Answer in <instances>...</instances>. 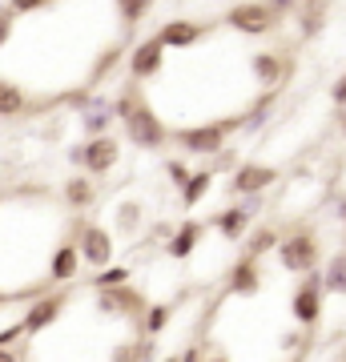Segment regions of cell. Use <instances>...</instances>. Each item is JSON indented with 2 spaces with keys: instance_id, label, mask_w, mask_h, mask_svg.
<instances>
[{
  "instance_id": "cb8c5ba5",
  "label": "cell",
  "mask_w": 346,
  "mask_h": 362,
  "mask_svg": "<svg viewBox=\"0 0 346 362\" xmlns=\"http://www.w3.org/2000/svg\"><path fill=\"white\" fill-rule=\"evenodd\" d=\"M113 4H117V16H121V28H125V33H133L145 16L154 13L157 0H113Z\"/></svg>"
},
{
  "instance_id": "ffe728a7",
  "label": "cell",
  "mask_w": 346,
  "mask_h": 362,
  "mask_svg": "<svg viewBox=\"0 0 346 362\" xmlns=\"http://www.w3.org/2000/svg\"><path fill=\"white\" fill-rule=\"evenodd\" d=\"M209 189H214V165H205V169H193V173H190V181L181 185V206H185V209L202 206Z\"/></svg>"
},
{
  "instance_id": "484cf974",
  "label": "cell",
  "mask_w": 346,
  "mask_h": 362,
  "mask_svg": "<svg viewBox=\"0 0 346 362\" xmlns=\"http://www.w3.org/2000/svg\"><path fill=\"white\" fill-rule=\"evenodd\" d=\"M113 221H117V230L125 233V238H133V233L142 230V202H121Z\"/></svg>"
},
{
  "instance_id": "d590c367",
  "label": "cell",
  "mask_w": 346,
  "mask_h": 362,
  "mask_svg": "<svg viewBox=\"0 0 346 362\" xmlns=\"http://www.w3.org/2000/svg\"><path fill=\"white\" fill-rule=\"evenodd\" d=\"M270 4H274V8H278L282 16H290V13L298 8V0H270Z\"/></svg>"
},
{
  "instance_id": "74e56055",
  "label": "cell",
  "mask_w": 346,
  "mask_h": 362,
  "mask_svg": "<svg viewBox=\"0 0 346 362\" xmlns=\"http://www.w3.org/2000/svg\"><path fill=\"white\" fill-rule=\"evenodd\" d=\"M342 129H346V109H342Z\"/></svg>"
},
{
  "instance_id": "9a60e30c",
  "label": "cell",
  "mask_w": 346,
  "mask_h": 362,
  "mask_svg": "<svg viewBox=\"0 0 346 362\" xmlns=\"http://www.w3.org/2000/svg\"><path fill=\"white\" fill-rule=\"evenodd\" d=\"M278 181V169L274 165H262V161H238L233 165V177H230V189L233 194H266L270 185Z\"/></svg>"
},
{
  "instance_id": "30bf717a",
  "label": "cell",
  "mask_w": 346,
  "mask_h": 362,
  "mask_svg": "<svg viewBox=\"0 0 346 362\" xmlns=\"http://www.w3.org/2000/svg\"><path fill=\"white\" fill-rule=\"evenodd\" d=\"M250 73H254V81L262 89H282L290 81V73H294V61L278 49H258L250 57Z\"/></svg>"
},
{
  "instance_id": "8992f818",
  "label": "cell",
  "mask_w": 346,
  "mask_h": 362,
  "mask_svg": "<svg viewBox=\"0 0 346 362\" xmlns=\"http://www.w3.org/2000/svg\"><path fill=\"white\" fill-rule=\"evenodd\" d=\"M97 314H105V318H129V322H137L142 318V310L149 306V298L137 290V286L129 282H117V286H105V290H97Z\"/></svg>"
},
{
  "instance_id": "4dcf8cb0",
  "label": "cell",
  "mask_w": 346,
  "mask_h": 362,
  "mask_svg": "<svg viewBox=\"0 0 346 362\" xmlns=\"http://www.w3.org/2000/svg\"><path fill=\"white\" fill-rule=\"evenodd\" d=\"M40 290H49V286H25V290H16V294H8V290H0V310H4L8 302H16V298H37Z\"/></svg>"
},
{
  "instance_id": "2e32d148",
  "label": "cell",
  "mask_w": 346,
  "mask_h": 362,
  "mask_svg": "<svg viewBox=\"0 0 346 362\" xmlns=\"http://www.w3.org/2000/svg\"><path fill=\"white\" fill-rule=\"evenodd\" d=\"M202 238H205V221L185 218L181 226H173V233H169V242H166V254H169L173 262H185L193 250L202 246Z\"/></svg>"
},
{
  "instance_id": "6da1fadb",
  "label": "cell",
  "mask_w": 346,
  "mask_h": 362,
  "mask_svg": "<svg viewBox=\"0 0 346 362\" xmlns=\"http://www.w3.org/2000/svg\"><path fill=\"white\" fill-rule=\"evenodd\" d=\"M113 117L117 121H125V137L137 145V149H161V145H169V125L157 117L154 105L142 97L137 81H129L125 89L117 93Z\"/></svg>"
},
{
  "instance_id": "e0dca14e",
  "label": "cell",
  "mask_w": 346,
  "mask_h": 362,
  "mask_svg": "<svg viewBox=\"0 0 346 362\" xmlns=\"http://www.w3.org/2000/svg\"><path fill=\"white\" fill-rule=\"evenodd\" d=\"M81 250H77V242H61V246L52 250V258H49V282L52 286H69L73 278L81 274Z\"/></svg>"
},
{
  "instance_id": "44dd1931",
  "label": "cell",
  "mask_w": 346,
  "mask_h": 362,
  "mask_svg": "<svg viewBox=\"0 0 346 362\" xmlns=\"http://www.w3.org/2000/svg\"><path fill=\"white\" fill-rule=\"evenodd\" d=\"M169 318H173V306H169V302H149L142 310V318H137V334L157 338L169 326Z\"/></svg>"
},
{
  "instance_id": "4316f807",
  "label": "cell",
  "mask_w": 346,
  "mask_h": 362,
  "mask_svg": "<svg viewBox=\"0 0 346 362\" xmlns=\"http://www.w3.org/2000/svg\"><path fill=\"white\" fill-rule=\"evenodd\" d=\"M109 121H113V109H109L105 101H93L89 109H85V129H89V137L93 133H105Z\"/></svg>"
},
{
  "instance_id": "d6986e66",
  "label": "cell",
  "mask_w": 346,
  "mask_h": 362,
  "mask_svg": "<svg viewBox=\"0 0 346 362\" xmlns=\"http://www.w3.org/2000/svg\"><path fill=\"white\" fill-rule=\"evenodd\" d=\"M61 197L73 214H85V209H93V202H97V185H93V177H85V173H73V177L64 181Z\"/></svg>"
},
{
  "instance_id": "f1b7e54d",
  "label": "cell",
  "mask_w": 346,
  "mask_h": 362,
  "mask_svg": "<svg viewBox=\"0 0 346 362\" xmlns=\"http://www.w3.org/2000/svg\"><path fill=\"white\" fill-rule=\"evenodd\" d=\"M166 173H169V181H173V185L181 189V185L190 181L193 169H190V161H181V157H169V161H166Z\"/></svg>"
},
{
  "instance_id": "7c38bea8",
  "label": "cell",
  "mask_w": 346,
  "mask_h": 362,
  "mask_svg": "<svg viewBox=\"0 0 346 362\" xmlns=\"http://www.w3.org/2000/svg\"><path fill=\"white\" fill-rule=\"evenodd\" d=\"M117 161H121V141H117L113 133H93L89 141H85V157H81L85 173L105 177V173L117 169Z\"/></svg>"
},
{
  "instance_id": "8d00e7d4",
  "label": "cell",
  "mask_w": 346,
  "mask_h": 362,
  "mask_svg": "<svg viewBox=\"0 0 346 362\" xmlns=\"http://www.w3.org/2000/svg\"><path fill=\"white\" fill-rule=\"evenodd\" d=\"M342 226H346V202H342Z\"/></svg>"
},
{
  "instance_id": "83f0119b",
  "label": "cell",
  "mask_w": 346,
  "mask_h": 362,
  "mask_svg": "<svg viewBox=\"0 0 346 362\" xmlns=\"http://www.w3.org/2000/svg\"><path fill=\"white\" fill-rule=\"evenodd\" d=\"M129 266H113V262H109V266H101V270L93 274V290H105V286H117V282H129Z\"/></svg>"
},
{
  "instance_id": "277c9868",
  "label": "cell",
  "mask_w": 346,
  "mask_h": 362,
  "mask_svg": "<svg viewBox=\"0 0 346 362\" xmlns=\"http://www.w3.org/2000/svg\"><path fill=\"white\" fill-rule=\"evenodd\" d=\"M221 21H226V28L242 33V37H270V33H278V25L286 16L270 0H238Z\"/></svg>"
},
{
  "instance_id": "836d02e7",
  "label": "cell",
  "mask_w": 346,
  "mask_h": 362,
  "mask_svg": "<svg viewBox=\"0 0 346 362\" xmlns=\"http://www.w3.org/2000/svg\"><path fill=\"white\" fill-rule=\"evenodd\" d=\"M8 37H13V13H8V8H0V49L8 45Z\"/></svg>"
},
{
  "instance_id": "603a6c76",
  "label": "cell",
  "mask_w": 346,
  "mask_h": 362,
  "mask_svg": "<svg viewBox=\"0 0 346 362\" xmlns=\"http://www.w3.org/2000/svg\"><path fill=\"white\" fill-rule=\"evenodd\" d=\"M322 286H326V294L346 298V250H338V254L322 266Z\"/></svg>"
},
{
  "instance_id": "5bb4252c",
  "label": "cell",
  "mask_w": 346,
  "mask_h": 362,
  "mask_svg": "<svg viewBox=\"0 0 346 362\" xmlns=\"http://www.w3.org/2000/svg\"><path fill=\"white\" fill-rule=\"evenodd\" d=\"M258 290H262V258H254V254H246L230 266V274H226V294H238V298H254Z\"/></svg>"
},
{
  "instance_id": "7402d4cb",
  "label": "cell",
  "mask_w": 346,
  "mask_h": 362,
  "mask_svg": "<svg viewBox=\"0 0 346 362\" xmlns=\"http://www.w3.org/2000/svg\"><path fill=\"white\" fill-rule=\"evenodd\" d=\"M28 113V93L13 85L8 77H0V117H21Z\"/></svg>"
},
{
  "instance_id": "d4e9b609",
  "label": "cell",
  "mask_w": 346,
  "mask_h": 362,
  "mask_svg": "<svg viewBox=\"0 0 346 362\" xmlns=\"http://www.w3.org/2000/svg\"><path fill=\"white\" fill-rule=\"evenodd\" d=\"M278 238H282V233L274 230V226H258L254 233H246V254L266 258V254H274V250H278Z\"/></svg>"
},
{
  "instance_id": "ba28073f",
  "label": "cell",
  "mask_w": 346,
  "mask_h": 362,
  "mask_svg": "<svg viewBox=\"0 0 346 362\" xmlns=\"http://www.w3.org/2000/svg\"><path fill=\"white\" fill-rule=\"evenodd\" d=\"M77 250H81V262L85 266H93V270H101V266H109L113 262V233L105 230V226H97V221H77Z\"/></svg>"
},
{
  "instance_id": "e575fe53",
  "label": "cell",
  "mask_w": 346,
  "mask_h": 362,
  "mask_svg": "<svg viewBox=\"0 0 346 362\" xmlns=\"http://www.w3.org/2000/svg\"><path fill=\"white\" fill-rule=\"evenodd\" d=\"M169 233H173V226H169V221H157L154 226V242H169Z\"/></svg>"
},
{
  "instance_id": "4fadbf2b",
  "label": "cell",
  "mask_w": 346,
  "mask_h": 362,
  "mask_svg": "<svg viewBox=\"0 0 346 362\" xmlns=\"http://www.w3.org/2000/svg\"><path fill=\"white\" fill-rule=\"evenodd\" d=\"M218 25H205V21H190V16H178V21H166V25L157 28V37L166 49H193V45H202L209 33Z\"/></svg>"
},
{
  "instance_id": "d6a6232c",
  "label": "cell",
  "mask_w": 346,
  "mask_h": 362,
  "mask_svg": "<svg viewBox=\"0 0 346 362\" xmlns=\"http://www.w3.org/2000/svg\"><path fill=\"white\" fill-rule=\"evenodd\" d=\"M330 101H334V109H346V73L330 85Z\"/></svg>"
},
{
  "instance_id": "1f68e13d",
  "label": "cell",
  "mask_w": 346,
  "mask_h": 362,
  "mask_svg": "<svg viewBox=\"0 0 346 362\" xmlns=\"http://www.w3.org/2000/svg\"><path fill=\"white\" fill-rule=\"evenodd\" d=\"M16 338H28L25 334V322H13V326H4V330H0V350H8Z\"/></svg>"
},
{
  "instance_id": "3957f363",
  "label": "cell",
  "mask_w": 346,
  "mask_h": 362,
  "mask_svg": "<svg viewBox=\"0 0 346 362\" xmlns=\"http://www.w3.org/2000/svg\"><path fill=\"white\" fill-rule=\"evenodd\" d=\"M278 262H282L286 274H302L306 270H318L322 262V246H318V233L310 230V226H294V230H286L282 238H278Z\"/></svg>"
},
{
  "instance_id": "7a4b0ae2",
  "label": "cell",
  "mask_w": 346,
  "mask_h": 362,
  "mask_svg": "<svg viewBox=\"0 0 346 362\" xmlns=\"http://www.w3.org/2000/svg\"><path fill=\"white\" fill-rule=\"evenodd\" d=\"M242 125H246V113H233V117H221V121H205V125L169 129V141L178 145L185 157H214Z\"/></svg>"
},
{
  "instance_id": "8fae6325",
  "label": "cell",
  "mask_w": 346,
  "mask_h": 362,
  "mask_svg": "<svg viewBox=\"0 0 346 362\" xmlns=\"http://www.w3.org/2000/svg\"><path fill=\"white\" fill-rule=\"evenodd\" d=\"M166 45H161V37H145L142 45H133V52H129V77L137 81V85H145V81H154L161 69H166Z\"/></svg>"
},
{
  "instance_id": "f546056e",
  "label": "cell",
  "mask_w": 346,
  "mask_h": 362,
  "mask_svg": "<svg viewBox=\"0 0 346 362\" xmlns=\"http://www.w3.org/2000/svg\"><path fill=\"white\" fill-rule=\"evenodd\" d=\"M52 0H8V13L13 16H28V13H40V8H49Z\"/></svg>"
},
{
  "instance_id": "5b68a950",
  "label": "cell",
  "mask_w": 346,
  "mask_h": 362,
  "mask_svg": "<svg viewBox=\"0 0 346 362\" xmlns=\"http://www.w3.org/2000/svg\"><path fill=\"white\" fill-rule=\"evenodd\" d=\"M322 306H326V286H322V266H318V270L302 274V282H298L294 298H290V314H294L298 326L314 330L322 322Z\"/></svg>"
},
{
  "instance_id": "ac0fdd59",
  "label": "cell",
  "mask_w": 346,
  "mask_h": 362,
  "mask_svg": "<svg viewBox=\"0 0 346 362\" xmlns=\"http://www.w3.org/2000/svg\"><path fill=\"white\" fill-rule=\"evenodd\" d=\"M326 13H330V0H298V8L290 16H298L302 40H314L322 28H326Z\"/></svg>"
},
{
  "instance_id": "9c48e42d",
  "label": "cell",
  "mask_w": 346,
  "mask_h": 362,
  "mask_svg": "<svg viewBox=\"0 0 346 362\" xmlns=\"http://www.w3.org/2000/svg\"><path fill=\"white\" fill-rule=\"evenodd\" d=\"M64 306H69V290H40L37 294V302L28 306V314L21 318L25 322V334L33 338V334H45L57 318L64 314Z\"/></svg>"
},
{
  "instance_id": "52a82bcc",
  "label": "cell",
  "mask_w": 346,
  "mask_h": 362,
  "mask_svg": "<svg viewBox=\"0 0 346 362\" xmlns=\"http://www.w3.org/2000/svg\"><path fill=\"white\" fill-rule=\"evenodd\" d=\"M262 209V194H246L242 206H221L214 218H209V226L226 238V242H242L246 233H250V226H254V214Z\"/></svg>"
}]
</instances>
